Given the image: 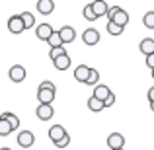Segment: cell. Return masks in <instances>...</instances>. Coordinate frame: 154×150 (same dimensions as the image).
Listing matches in <instances>:
<instances>
[{
	"label": "cell",
	"instance_id": "obj_24",
	"mask_svg": "<svg viewBox=\"0 0 154 150\" xmlns=\"http://www.w3.org/2000/svg\"><path fill=\"white\" fill-rule=\"evenodd\" d=\"M143 23H144V27H148V29H154V12H146V14H144Z\"/></svg>",
	"mask_w": 154,
	"mask_h": 150
},
{
	"label": "cell",
	"instance_id": "obj_8",
	"mask_svg": "<svg viewBox=\"0 0 154 150\" xmlns=\"http://www.w3.org/2000/svg\"><path fill=\"white\" fill-rule=\"evenodd\" d=\"M57 90H43V88H37V99L39 105H51L53 99H55Z\"/></svg>",
	"mask_w": 154,
	"mask_h": 150
},
{
	"label": "cell",
	"instance_id": "obj_6",
	"mask_svg": "<svg viewBox=\"0 0 154 150\" xmlns=\"http://www.w3.org/2000/svg\"><path fill=\"white\" fill-rule=\"evenodd\" d=\"M107 146H109V150H121L125 146V136L121 133H111L107 136Z\"/></svg>",
	"mask_w": 154,
	"mask_h": 150
},
{
	"label": "cell",
	"instance_id": "obj_7",
	"mask_svg": "<svg viewBox=\"0 0 154 150\" xmlns=\"http://www.w3.org/2000/svg\"><path fill=\"white\" fill-rule=\"evenodd\" d=\"M35 35H37L39 41H49V37L53 35V27H51V23H47V22L39 23V26L35 27Z\"/></svg>",
	"mask_w": 154,
	"mask_h": 150
},
{
	"label": "cell",
	"instance_id": "obj_27",
	"mask_svg": "<svg viewBox=\"0 0 154 150\" xmlns=\"http://www.w3.org/2000/svg\"><path fill=\"white\" fill-rule=\"evenodd\" d=\"M82 14H84V18L88 20V22H96V16H94V12H92V6L90 4H86V6H84V10H82Z\"/></svg>",
	"mask_w": 154,
	"mask_h": 150
},
{
	"label": "cell",
	"instance_id": "obj_26",
	"mask_svg": "<svg viewBox=\"0 0 154 150\" xmlns=\"http://www.w3.org/2000/svg\"><path fill=\"white\" fill-rule=\"evenodd\" d=\"M63 55H66V49H64V47H55V49H51V51H49L51 60L59 59V57H63Z\"/></svg>",
	"mask_w": 154,
	"mask_h": 150
},
{
	"label": "cell",
	"instance_id": "obj_36",
	"mask_svg": "<svg viewBox=\"0 0 154 150\" xmlns=\"http://www.w3.org/2000/svg\"><path fill=\"white\" fill-rule=\"evenodd\" d=\"M121 150H123V148H121Z\"/></svg>",
	"mask_w": 154,
	"mask_h": 150
},
{
	"label": "cell",
	"instance_id": "obj_5",
	"mask_svg": "<svg viewBox=\"0 0 154 150\" xmlns=\"http://www.w3.org/2000/svg\"><path fill=\"white\" fill-rule=\"evenodd\" d=\"M33 142H35V135L31 131H20V135H18V146L31 148V146H33Z\"/></svg>",
	"mask_w": 154,
	"mask_h": 150
},
{
	"label": "cell",
	"instance_id": "obj_15",
	"mask_svg": "<svg viewBox=\"0 0 154 150\" xmlns=\"http://www.w3.org/2000/svg\"><path fill=\"white\" fill-rule=\"evenodd\" d=\"M109 94H111V90H109L105 84H98V86H94V98H96V99L105 101Z\"/></svg>",
	"mask_w": 154,
	"mask_h": 150
},
{
	"label": "cell",
	"instance_id": "obj_31",
	"mask_svg": "<svg viewBox=\"0 0 154 150\" xmlns=\"http://www.w3.org/2000/svg\"><path fill=\"white\" fill-rule=\"evenodd\" d=\"M146 66L150 68V70H154V53H152V55H148V57H146Z\"/></svg>",
	"mask_w": 154,
	"mask_h": 150
},
{
	"label": "cell",
	"instance_id": "obj_23",
	"mask_svg": "<svg viewBox=\"0 0 154 150\" xmlns=\"http://www.w3.org/2000/svg\"><path fill=\"white\" fill-rule=\"evenodd\" d=\"M47 43H49V47H51V49H55V47H64V45H63V41H60V37H59V33H57V31H53V35L49 37V41H47Z\"/></svg>",
	"mask_w": 154,
	"mask_h": 150
},
{
	"label": "cell",
	"instance_id": "obj_21",
	"mask_svg": "<svg viewBox=\"0 0 154 150\" xmlns=\"http://www.w3.org/2000/svg\"><path fill=\"white\" fill-rule=\"evenodd\" d=\"M107 33L109 35H121L125 31V27H121V26H117V23H113V22H107Z\"/></svg>",
	"mask_w": 154,
	"mask_h": 150
},
{
	"label": "cell",
	"instance_id": "obj_3",
	"mask_svg": "<svg viewBox=\"0 0 154 150\" xmlns=\"http://www.w3.org/2000/svg\"><path fill=\"white\" fill-rule=\"evenodd\" d=\"M26 76H27V72H26V68H23L22 64H14V66L8 70V78H10L12 82H23Z\"/></svg>",
	"mask_w": 154,
	"mask_h": 150
},
{
	"label": "cell",
	"instance_id": "obj_17",
	"mask_svg": "<svg viewBox=\"0 0 154 150\" xmlns=\"http://www.w3.org/2000/svg\"><path fill=\"white\" fill-rule=\"evenodd\" d=\"M0 119H6L8 123H10L12 131H18V129H20V117H18V115H14V113H10V111H4L2 115H0Z\"/></svg>",
	"mask_w": 154,
	"mask_h": 150
},
{
	"label": "cell",
	"instance_id": "obj_20",
	"mask_svg": "<svg viewBox=\"0 0 154 150\" xmlns=\"http://www.w3.org/2000/svg\"><path fill=\"white\" fill-rule=\"evenodd\" d=\"M88 109H90V111H96V113H100V111L103 109V101L96 99L94 96H92V98L88 99Z\"/></svg>",
	"mask_w": 154,
	"mask_h": 150
},
{
	"label": "cell",
	"instance_id": "obj_9",
	"mask_svg": "<svg viewBox=\"0 0 154 150\" xmlns=\"http://www.w3.org/2000/svg\"><path fill=\"white\" fill-rule=\"evenodd\" d=\"M23 29H26V27H23V22H22V18H20V14L8 18V31H10V33H22Z\"/></svg>",
	"mask_w": 154,
	"mask_h": 150
},
{
	"label": "cell",
	"instance_id": "obj_22",
	"mask_svg": "<svg viewBox=\"0 0 154 150\" xmlns=\"http://www.w3.org/2000/svg\"><path fill=\"white\" fill-rule=\"evenodd\" d=\"M98 82H100V72L96 68H90V76H88L86 84L88 86H98Z\"/></svg>",
	"mask_w": 154,
	"mask_h": 150
},
{
	"label": "cell",
	"instance_id": "obj_12",
	"mask_svg": "<svg viewBox=\"0 0 154 150\" xmlns=\"http://www.w3.org/2000/svg\"><path fill=\"white\" fill-rule=\"evenodd\" d=\"M64 135H66V131H64V127H63V125H53V127L49 129V139L53 140V144H55V142H59V140L63 139Z\"/></svg>",
	"mask_w": 154,
	"mask_h": 150
},
{
	"label": "cell",
	"instance_id": "obj_18",
	"mask_svg": "<svg viewBox=\"0 0 154 150\" xmlns=\"http://www.w3.org/2000/svg\"><path fill=\"white\" fill-rule=\"evenodd\" d=\"M53 64H55L57 70H66V68H70V57H68V53L63 55V57H59V59H55Z\"/></svg>",
	"mask_w": 154,
	"mask_h": 150
},
{
	"label": "cell",
	"instance_id": "obj_33",
	"mask_svg": "<svg viewBox=\"0 0 154 150\" xmlns=\"http://www.w3.org/2000/svg\"><path fill=\"white\" fill-rule=\"evenodd\" d=\"M0 150H12V148H10V146H2Z\"/></svg>",
	"mask_w": 154,
	"mask_h": 150
},
{
	"label": "cell",
	"instance_id": "obj_32",
	"mask_svg": "<svg viewBox=\"0 0 154 150\" xmlns=\"http://www.w3.org/2000/svg\"><path fill=\"white\" fill-rule=\"evenodd\" d=\"M146 98H148V101H150V103H154V86L150 88V90H148V94H146Z\"/></svg>",
	"mask_w": 154,
	"mask_h": 150
},
{
	"label": "cell",
	"instance_id": "obj_1",
	"mask_svg": "<svg viewBox=\"0 0 154 150\" xmlns=\"http://www.w3.org/2000/svg\"><path fill=\"white\" fill-rule=\"evenodd\" d=\"M59 37H60V41H63V45H68V43H74V39H76V29L72 26H63L59 31Z\"/></svg>",
	"mask_w": 154,
	"mask_h": 150
},
{
	"label": "cell",
	"instance_id": "obj_25",
	"mask_svg": "<svg viewBox=\"0 0 154 150\" xmlns=\"http://www.w3.org/2000/svg\"><path fill=\"white\" fill-rule=\"evenodd\" d=\"M12 133V127L6 119H0V136H8Z\"/></svg>",
	"mask_w": 154,
	"mask_h": 150
},
{
	"label": "cell",
	"instance_id": "obj_4",
	"mask_svg": "<svg viewBox=\"0 0 154 150\" xmlns=\"http://www.w3.org/2000/svg\"><path fill=\"white\" fill-rule=\"evenodd\" d=\"M82 41L86 43L88 47L98 45V43H100V31H98V29H94V27H88V29L82 33Z\"/></svg>",
	"mask_w": 154,
	"mask_h": 150
},
{
	"label": "cell",
	"instance_id": "obj_2",
	"mask_svg": "<svg viewBox=\"0 0 154 150\" xmlns=\"http://www.w3.org/2000/svg\"><path fill=\"white\" fill-rule=\"evenodd\" d=\"M107 22H113V23H117V26H121V27H125L129 23V12L127 10H123V8H117L115 12H113V16L107 20Z\"/></svg>",
	"mask_w": 154,
	"mask_h": 150
},
{
	"label": "cell",
	"instance_id": "obj_13",
	"mask_svg": "<svg viewBox=\"0 0 154 150\" xmlns=\"http://www.w3.org/2000/svg\"><path fill=\"white\" fill-rule=\"evenodd\" d=\"M90 6H92V12H94V16L96 18H102V16H107V10H109V6L105 2H102V0H98V2H90Z\"/></svg>",
	"mask_w": 154,
	"mask_h": 150
},
{
	"label": "cell",
	"instance_id": "obj_19",
	"mask_svg": "<svg viewBox=\"0 0 154 150\" xmlns=\"http://www.w3.org/2000/svg\"><path fill=\"white\" fill-rule=\"evenodd\" d=\"M20 18H22L23 27H26V29H29V27L35 26V16L31 14V12H22V14H20Z\"/></svg>",
	"mask_w": 154,
	"mask_h": 150
},
{
	"label": "cell",
	"instance_id": "obj_34",
	"mask_svg": "<svg viewBox=\"0 0 154 150\" xmlns=\"http://www.w3.org/2000/svg\"><path fill=\"white\" fill-rule=\"evenodd\" d=\"M150 109H152V111H154V103H150Z\"/></svg>",
	"mask_w": 154,
	"mask_h": 150
},
{
	"label": "cell",
	"instance_id": "obj_28",
	"mask_svg": "<svg viewBox=\"0 0 154 150\" xmlns=\"http://www.w3.org/2000/svg\"><path fill=\"white\" fill-rule=\"evenodd\" d=\"M68 144H70V135H68V133H66V135H64L63 139L59 140V142H55V146H57V148H66Z\"/></svg>",
	"mask_w": 154,
	"mask_h": 150
},
{
	"label": "cell",
	"instance_id": "obj_16",
	"mask_svg": "<svg viewBox=\"0 0 154 150\" xmlns=\"http://www.w3.org/2000/svg\"><path fill=\"white\" fill-rule=\"evenodd\" d=\"M139 49H140V53H144V57L152 55V53H154V39L152 37H144L143 41H140Z\"/></svg>",
	"mask_w": 154,
	"mask_h": 150
},
{
	"label": "cell",
	"instance_id": "obj_35",
	"mask_svg": "<svg viewBox=\"0 0 154 150\" xmlns=\"http://www.w3.org/2000/svg\"><path fill=\"white\" fill-rule=\"evenodd\" d=\"M150 72H152V80H154V70H150Z\"/></svg>",
	"mask_w": 154,
	"mask_h": 150
},
{
	"label": "cell",
	"instance_id": "obj_11",
	"mask_svg": "<svg viewBox=\"0 0 154 150\" xmlns=\"http://www.w3.org/2000/svg\"><path fill=\"white\" fill-rule=\"evenodd\" d=\"M35 115H37V119H41V121H49L51 117L55 115V109H53V105H37Z\"/></svg>",
	"mask_w": 154,
	"mask_h": 150
},
{
	"label": "cell",
	"instance_id": "obj_14",
	"mask_svg": "<svg viewBox=\"0 0 154 150\" xmlns=\"http://www.w3.org/2000/svg\"><path fill=\"white\" fill-rule=\"evenodd\" d=\"M53 10H55V2L53 0H39L37 2V12L43 16H49L53 14Z\"/></svg>",
	"mask_w": 154,
	"mask_h": 150
},
{
	"label": "cell",
	"instance_id": "obj_30",
	"mask_svg": "<svg viewBox=\"0 0 154 150\" xmlns=\"http://www.w3.org/2000/svg\"><path fill=\"white\" fill-rule=\"evenodd\" d=\"M113 103H115V94H113V92H111V94L107 96V99L103 101V107H111Z\"/></svg>",
	"mask_w": 154,
	"mask_h": 150
},
{
	"label": "cell",
	"instance_id": "obj_29",
	"mask_svg": "<svg viewBox=\"0 0 154 150\" xmlns=\"http://www.w3.org/2000/svg\"><path fill=\"white\" fill-rule=\"evenodd\" d=\"M39 88H43V90H57V88H55V84H53L51 80H43V82L39 84Z\"/></svg>",
	"mask_w": 154,
	"mask_h": 150
},
{
	"label": "cell",
	"instance_id": "obj_10",
	"mask_svg": "<svg viewBox=\"0 0 154 150\" xmlns=\"http://www.w3.org/2000/svg\"><path fill=\"white\" fill-rule=\"evenodd\" d=\"M88 76H90V66H88V64H78V66L74 68V80L76 82L86 84Z\"/></svg>",
	"mask_w": 154,
	"mask_h": 150
}]
</instances>
